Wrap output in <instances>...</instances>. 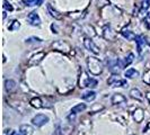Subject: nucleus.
Instances as JSON below:
<instances>
[{
	"label": "nucleus",
	"mask_w": 150,
	"mask_h": 135,
	"mask_svg": "<svg viewBox=\"0 0 150 135\" xmlns=\"http://www.w3.org/2000/svg\"><path fill=\"white\" fill-rule=\"evenodd\" d=\"M87 67L93 75H99L104 70V65H103L102 61L98 60L95 56H89L87 59Z\"/></svg>",
	"instance_id": "obj_1"
},
{
	"label": "nucleus",
	"mask_w": 150,
	"mask_h": 135,
	"mask_svg": "<svg viewBox=\"0 0 150 135\" xmlns=\"http://www.w3.org/2000/svg\"><path fill=\"white\" fill-rule=\"evenodd\" d=\"M97 86V80L93 79L87 75L86 72H81L80 79H79V87L80 88H85V87H89V88H95Z\"/></svg>",
	"instance_id": "obj_2"
},
{
	"label": "nucleus",
	"mask_w": 150,
	"mask_h": 135,
	"mask_svg": "<svg viewBox=\"0 0 150 135\" xmlns=\"http://www.w3.org/2000/svg\"><path fill=\"white\" fill-rule=\"evenodd\" d=\"M53 50L55 51H59V52H63V53H69L71 51V46L70 44L66 42V41H62V39H59V41H55L52 44Z\"/></svg>",
	"instance_id": "obj_3"
},
{
	"label": "nucleus",
	"mask_w": 150,
	"mask_h": 135,
	"mask_svg": "<svg viewBox=\"0 0 150 135\" xmlns=\"http://www.w3.org/2000/svg\"><path fill=\"white\" fill-rule=\"evenodd\" d=\"M107 83L111 87H127L128 86V81L125 79H122L116 75H113L112 77H110V79L107 80Z\"/></svg>",
	"instance_id": "obj_4"
},
{
	"label": "nucleus",
	"mask_w": 150,
	"mask_h": 135,
	"mask_svg": "<svg viewBox=\"0 0 150 135\" xmlns=\"http://www.w3.org/2000/svg\"><path fill=\"white\" fill-rule=\"evenodd\" d=\"M49 122V117L46 115H43V114H38L36 116H34L32 118V124L36 127H42L44 126L45 124Z\"/></svg>",
	"instance_id": "obj_5"
},
{
	"label": "nucleus",
	"mask_w": 150,
	"mask_h": 135,
	"mask_svg": "<svg viewBox=\"0 0 150 135\" xmlns=\"http://www.w3.org/2000/svg\"><path fill=\"white\" fill-rule=\"evenodd\" d=\"M83 46L86 47V50H88L89 52L94 53V54H99V49L98 46L89 37H85L83 38Z\"/></svg>",
	"instance_id": "obj_6"
},
{
	"label": "nucleus",
	"mask_w": 150,
	"mask_h": 135,
	"mask_svg": "<svg viewBox=\"0 0 150 135\" xmlns=\"http://www.w3.org/2000/svg\"><path fill=\"white\" fill-rule=\"evenodd\" d=\"M45 58V53L44 52H38L35 53L34 55L30 56V61H28V65L30 67H35V65H38L43 59Z\"/></svg>",
	"instance_id": "obj_7"
},
{
	"label": "nucleus",
	"mask_w": 150,
	"mask_h": 135,
	"mask_svg": "<svg viewBox=\"0 0 150 135\" xmlns=\"http://www.w3.org/2000/svg\"><path fill=\"white\" fill-rule=\"evenodd\" d=\"M27 20L33 26H40L41 25V18L36 11H32L27 15Z\"/></svg>",
	"instance_id": "obj_8"
},
{
	"label": "nucleus",
	"mask_w": 150,
	"mask_h": 135,
	"mask_svg": "<svg viewBox=\"0 0 150 135\" xmlns=\"http://www.w3.org/2000/svg\"><path fill=\"white\" fill-rule=\"evenodd\" d=\"M133 58L134 55L132 53H130L128 55V58L123 59V60H116V63H117V67L120 69H123V68H127L128 65H130L132 62H133Z\"/></svg>",
	"instance_id": "obj_9"
},
{
	"label": "nucleus",
	"mask_w": 150,
	"mask_h": 135,
	"mask_svg": "<svg viewBox=\"0 0 150 135\" xmlns=\"http://www.w3.org/2000/svg\"><path fill=\"white\" fill-rule=\"evenodd\" d=\"M111 103L113 105H122L127 103V98L124 97L122 94H114L111 98Z\"/></svg>",
	"instance_id": "obj_10"
},
{
	"label": "nucleus",
	"mask_w": 150,
	"mask_h": 135,
	"mask_svg": "<svg viewBox=\"0 0 150 135\" xmlns=\"http://www.w3.org/2000/svg\"><path fill=\"white\" fill-rule=\"evenodd\" d=\"M132 116H133V120L137 123H141L144 118V110L142 108H137L134 112H132Z\"/></svg>",
	"instance_id": "obj_11"
},
{
	"label": "nucleus",
	"mask_w": 150,
	"mask_h": 135,
	"mask_svg": "<svg viewBox=\"0 0 150 135\" xmlns=\"http://www.w3.org/2000/svg\"><path fill=\"white\" fill-rule=\"evenodd\" d=\"M5 89H6V91L9 92V94H13V92L16 91V89H17V84H16L15 81L11 80V79L6 80V81H5Z\"/></svg>",
	"instance_id": "obj_12"
},
{
	"label": "nucleus",
	"mask_w": 150,
	"mask_h": 135,
	"mask_svg": "<svg viewBox=\"0 0 150 135\" xmlns=\"http://www.w3.org/2000/svg\"><path fill=\"white\" fill-rule=\"evenodd\" d=\"M129 95H130V97L135 99V100H140V101H142L143 100L142 92L138 89V88H133V89H131L130 90V92H129Z\"/></svg>",
	"instance_id": "obj_13"
},
{
	"label": "nucleus",
	"mask_w": 150,
	"mask_h": 135,
	"mask_svg": "<svg viewBox=\"0 0 150 135\" xmlns=\"http://www.w3.org/2000/svg\"><path fill=\"white\" fill-rule=\"evenodd\" d=\"M19 133L22 135H33L34 133V129L30 125H27V124H23L19 127Z\"/></svg>",
	"instance_id": "obj_14"
},
{
	"label": "nucleus",
	"mask_w": 150,
	"mask_h": 135,
	"mask_svg": "<svg viewBox=\"0 0 150 135\" xmlns=\"http://www.w3.org/2000/svg\"><path fill=\"white\" fill-rule=\"evenodd\" d=\"M46 8H47V13H49V14H50V16H51V17H53L54 19H61V18H62V15H61L58 10H55V9L52 7V5L47 4Z\"/></svg>",
	"instance_id": "obj_15"
},
{
	"label": "nucleus",
	"mask_w": 150,
	"mask_h": 135,
	"mask_svg": "<svg viewBox=\"0 0 150 135\" xmlns=\"http://www.w3.org/2000/svg\"><path fill=\"white\" fill-rule=\"evenodd\" d=\"M135 42H137V45H138V53L141 55V54H142V46L146 44L144 36H143V35H139V36H137Z\"/></svg>",
	"instance_id": "obj_16"
},
{
	"label": "nucleus",
	"mask_w": 150,
	"mask_h": 135,
	"mask_svg": "<svg viewBox=\"0 0 150 135\" xmlns=\"http://www.w3.org/2000/svg\"><path fill=\"white\" fill-rule=\"evenodd\" d=\"M86 108H87L86 104H78V105L74 106V107L71 108V110H70V114H72V115H77V114H79V112H83Z\"/></svg>",
	"instance_id": "obj_17"
},
{
	"label": "nucleus",
	"mask_w": 150,
	"mask_h": 135,
	"mask_svg": "<svg viewBox=\"0 0 150 135\" xmlns=\"http://www.w3.org/2000/svg\"><path fill=\"white\" fill-rule=\"evenodd\" d=\"M30 104L32 107H34V108H42L43 107V103H42V99L40 97H34L30 99Z\"/></svg>",
	"instance_id": "obj_18"
},
{
	"label": "nucleus",
	"mask_w": 150,
	"mask_h": 135,
	"mask_svg": "<svg viewBox=\"0 0 150 135\" xmlns=\"http://www.w3.org/2000/svg\"><path fill=\"white\" fill-rule=\"evenodd\" d=\"M83 100H86V101H93V100H95V98H96V92L95 91H87V92H85L83 96H81Z\"/></svg>",
	"instance_id": "obj_19"
},
{
	"label": "nucleus",
	"mask_w": 150,
	"mask_h": 135,
	"mask_svg": "<svg viewBox=\"0 0 150 135\" xmlns=\"http://www.w3.org/2000/svg\"><path fill=\"white\" fill-rule=\"evenodd\" d=\"M121 34H122V36L124 38H127L128 41H134L137 36H135L134 34H133V32H131V30H123L121 32Z\"/></svg>",
	"instance_id": "obj_20"
},
{
	"label": "nucleus",
	"mask_w": 150,
	"mask_h": 135,
	"mask_svg": "<svg viewBox=\"0 0 150 135\" xmlns=\"http://www.w3.org/2000/svg\"><path fill=\"white\" fill-rule=\"evenodd\" d=\"M139 75V72L134 70V69H132V68H130L128 69L125 72H124V77H127V78H130V79H133V78H137Z\"/></svg>",
	"instance_id": "obj_21"
},
{
	"label": "nucleus",
	"mask_w": 150,
	"mask_h": 135,
	"mask_svg": "<svg viewBox=\"0 0 150 135\" xmlns=\"http://www.w3.org/2000/svg\"><path fill=\"white\" fill-rule=\"evenodd\" d=\"M42 2H43V0H27L24 4L26 6H40V5H42Z\"/></svg>",
	"instance_id": "obj_22"
},
{
	"label": "nucleus",
	"mask_w": 150,
	"mask_h": 135,
	"mask_svg": "<svg viewBox=\"0 0 150 135\" xmlns=\"http://www.w3.org/2000/svg\"><path fill=\"white\" fill-rule=\"evenodd\" d=\"M142 80L144 83H147V84H149L150 86V69H148V70L144 71L143 77H142Z\"/></svg>",
	"instance_id": "obj_23"
},
{
	"label": "nucleus",
	"mask_w": 150,
	"mask_h": 135,
	"mask_svg": "<svg viewBox=\"0 0 150 135\" xmlns=\"http://www.w3.org/2000/svg\"><path fill=\"white\" fill-rule=\"evenodd\" d=\"M19 27H21V24H19V22H18V20H14V22H13V24H11V25H10L8 28H9V30L14 32V30H18Z\"/></svg>",
	"instance_id": "obj_24"
},
{
	"label": "nucleus",
	"mask_w": 150,
	"mask_h": 135,
	"mask_svg": "<svg viewBox=\"0 0 150 135\" xmlns=\"http://www.w3.org/2000/svg\"><path fill=\"white\" fill-rule=\"evenodd\" d=\"M4 9H5V11H13L14 10L13 6L8 2L7 0H4Z\"/></svg>",
	"instance_id": "obj_25"
},
{
	"label": "nucleus",
	"mask_w": 150,
	"mask_h": 135,
	"mask_svg": "<svg viewBox=\"0 0 150 135\" xmlns=\"http://www.w3.org/2000/svg\"><path fill=\"white\" fill-rule=\"evenodd\" d=\"M40 43V42H42V39L38 37H30L26 39V43Z\"/></svg>",
	"instance_id": "obj_26"
},
{
	"label": "nucleus",
	"mask_w": 150,
	"mask_h": 135,
	"mask_svg": "<svg viewBox=\"0 0 150 135\" xmlns=\"http://www.w3.org/2000/svg\"><path fill=\"white\" fill-rule=\"evenodd\" d=\"M4 135H22V134H19L18 132H16L15 129H6Z\"/></svg>",
	"instance_id": "obj_27"
},
{
	"label": "nucleus",
	"mask_w": 150,
	"mask_h": 135,
	"mask_svg": "<svg viewBox=\"0 0 150 135\" xmlns=\"http://www.w3.org/2000/svg\"><path fill=\"white\" fill-rule=\"evenodd\" d=\"M148 131H150V122L147 123V125H146V127L143 128L142 132H148Z\"/></svg>",
	"instance_id": "obj_28"
},
{
	"label": "nucleus",
	"mask_w": 150,
	"mask_h": 135,
	"mask_svg": "<svg viewBox=\"0 0 150 135\" xmlns=\"http://www.w3.org/2000/svg\"><path fill=\"white\" fill-rule=\"evenodd\" d=\"M146 97H147V99H148V101H149V104H150V92H148V94L146 95Z\"/></svg>",
	"instance_id": "obj_29"
},
{
	"label": "nucleus",
	"mask_w": 150,
	"mask_h": 135,
	"mask_svg": "<svg viewBox=\"0 0 150 135\" xmlns=\"http://www.w3.org/2000/svg\"><path fill=\"white\" fill-rule=\"evenodd\" d=\"M2 14H4V15H2V18H4V19H5V18H6V17H7V13H6V11H4V13H2Z\"/></svg>",
	"instance_id": "obj_30"
},
{
	"label": "nucleus",
	"mask_w": 150,
	"mask_h": 135,
	"mask_svg": "<svg viewBox=\"0 0 150 135\" xmlns=\"http://www.w3.org/2000/svg\"><path fill=\"white\" fill-rule=\"evenodd\" d=\"M131 135H134V134H131Z\"/></svg>",
	"instance_id": "obj_31"
}]
</instances>
